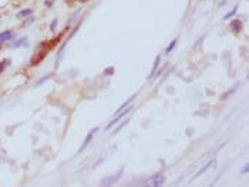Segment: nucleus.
Here are the masks:
<instances>
[{
  "mask_svg": "<svg viewBox=\"0 0 249 187\" xmlns=\"http://www.w3.org/2000/svg\"><path fill=\"white\" fill-rule=\"evenodd\" d=\"M123 170H125V168H121V169L118 170V173H116V174H113V176H109V177H105V179H102V180H101V186L109 187V186L115 184V183L118 182L119 179H121L122 174H123Z\"/></svg>",
  "mask_w": 249,
  "mask_h": 187,
  "instance_id": "f257e3e1",
  "label": "nucleus"
},
{
  "mask_svg": "<svg viewBox=\"0 0 249 187\" xmlns=\"http://www.w3.org/2000/svg\"><path fill=\"white\" fill-rule=\"evenodd\" d=\"M132 109H133V106H130V105H129L127 108H125V109L122 110L121 113H118V114H116V117H115V119H113V120H111V122L108 123V124H106V127H105V129H106V130H111V129H112V126H115L116 123H119V122H121V120L123 119V117H125V116H126V114H127L129 112H130Z\"/></svg>",
  "mask_w": 249,
  "mask_h": 187,
  "instance_id": "f03ea898",
  "label": "nucleus"
},
{
  "mask_svg": "<svg viewBox=\"0 0 249 187\" xmlns=\"http://www.w3.org/2000/svg\"><path fill=\"white\" fill-rule=\"evenodd\" d=\"M97 131H98V127H94V129H92L91 131L88 133V134H87L86 140L83 141L81 147H80V149H79V154H80V152H83V151L86 149L87 147H88V144H90V143H91V141H92V138H94V135H95V133H97Z\"/></svg>",
  "mask_w": 249,
  "mask_h": 187,
  "instance_id": "7ed1b4c3",
  "label": "nucleus"
},
{
  "mask_svg": "<svg viewBox=\"0 0 249 187\" xmlns=\"http://www.w3.org/2000/svg\"><path fill=\"white\" fill-rule=\"evenodd\" d=\"M150 182L154 187H161L165 183V177L163 176V174H154V176H151L148 180H146V183Z\"/></svg>",
  "mask_w": 249,
  "mask_h": 187,
  "instance_id": "20e7f679",
  "label": "nucleus"
},
{
  "mask_svg": "<svg viewBox=\"0 0 249 187\" xmlns=\"http://www.w3.org/2000/svg\"><path fill=\"white\" fill-rule=\"evenodd\" d=\"M67 43H69V42L65 41V42H63V43L60 45V48L58 49V52H56V64H55L56 68H58L59 64H60V62H62V59H63V55H65L63 52H65V48L67 46Z\"/></svg>",
  "mask_w": 249,
  "mask_h": 187,
  "instance_id": "39448f33",
  "label": "nucleus"
},
{
  "mask_svg": "<svg viewBox=\"0 0 249 187\" xmlns=\"http://www.w3.org/2000/svg\"><path fill=\"white\" fill-rule=\"evenodd\" d=\"M16 38V34L14 32H11V31H3V32H0V45L2 43H4V42H8V41H13V39Z\"/></svg>",
  "mask_w": 249,
  "mask_h": 187,
  "instance_id": "423d86ee",
  "label": "nucleus"
},
{
  "mask_svg": "<svg viewBox=\"0 0 249 187\" xmlns=\"http://www.w3.org/2000/svg\"><path fill=\"white\" fill-rule=\"evenodd\" d=\"M28 46V41H27V38H20V39H17V41H13L11 43H8V48L10 49H17V48H20V46Z\"/></svg>",
  "mask_w": 249,
  "mask_h": 187,
  "instance_id": "0eeeda50",
  "label": "nucleus"
},
{
  "mask_svg": "<svg viewBox=\"0 0 249 187\" xmlns=\"http://www.w3.org/2000/svg\"><path fill=\"white\" fill-rule=\"evenodd\" d=\"M160 62H161V55H157V57H155V60H154L153 70H151V73H150V75H148V80H151L153 77H155V71H157L158 67H160Z\"/></svg>",
  "mask_w": 249,
  "mask_h": 187,
  "instance_id": "6e6552de",
  "label": "nucleus"
},
{
  "mask_svg": "<svg viewBox=\"0 0 249 187\" xmlns=\"http://www.w3.org/2000/svg\"><path fill=\"white\" fill-rule=\"evenodd\" d=\"M231 28H232V31L235 32V34H239V32L242 31V23L239 20L234 18L232 21H231Z\"/></svg>",
  "mask_w": 249,
  "mask_h": 187,
  "instance_id": "1a4fd4ad",
  "label": "nucleus"
},
{
  "mask_svg": "<svg viewBox=\"0 0 249 187\" xmlns=\"http://www.w3.org/2000/svg\"><path fill=\"white\" fill-rule=\"evenodd\" d=\"M136 96H137V94H134V95H132V96H130V98H129V99H127V101H126V102H123V104H122V105H121V106H119V109H118V110H116V112H115V114H118V113H121V112H122V110H123V109H125V108H127V106H129V105H130V104H132V102H133V101H134V98H136Z\"/></svg>",
  "mask_w": 249,
  "mask_h": 187,
  "instance_id": "9d476101",
  "label": "nucleus"
},
{
  "mask_svg": "<svg viewBox=\"0 0 249 187\" xmlns=\"http://www.w3.org/2000/svg\"><path fill=\"white\" fill-rule=\"evenodd\" d=\"M34 13V10H32V8H25V10H21V11H18V13H17V18H24V17H28V16H31V14Z\"/></svg>",
  "mask_w": 249,
  "mask_h": 187,
  "instance_id": "9b49d317",
  "label": "nucleus"
},
{
  "mask_svg": "<svg viewBox=\"0 0 249 187\" xmlns=\"http://www.w3.org/2000/svg\"><path fill=\"white\" fill-rule=\"evenodd\" d=\"M213 164H214V161H210V162H207V164H206L205 165V166H203L202 169H199V170H197L196 172V173H195V176H193V179H196V177H199L200 176V174H202V173H205V172L206 170H207V169L210 168V166H211V165Z\"/></svg>",
  "mask_w": 249,
  "mask_h": 187,
  "instance_id": "f8f14e48",
  "label": "nucleus"
},
{
  "mask_svg": "<svg viewBox=\"0 0 249 187\" xmlns=\"http://www.w3.org/2000/svg\"><path fill=\"white\" fill-rule=\"evenodd\" d=\"M176 43H178V38H176V39H174V41L171 42V43H169V45H168V46H167V49H165V55H168V53H171V52H172L174 49H175Z\"/></svg>",
  "mask_w": 249,
  "mask_h": 187,
  "instance_id": "ddd939ff",
  "label": "nucleus"
},
{
  "mask_svg": "<svg viewBox=\"0 0 249 187\" xmlns=\"http://www.w3.org/2000/svg\"><path fill=\"white\" fill-rule=\"evenodd\" d=\"M129 122H130V119H126V120H125V122H123V123H121V124H119V126H118V127H116V129H115V130H113V131H112V135H115V134H118V133H119V131H121V130H122V129H123V127H125V126H126V124H127V123H129Z\"/></svg>",
  "mask_w": 249,
  "mask_h": 187,
  "instance_id": "4468645a",
  "label": "nucleus"
},
{
  "mask_svg": "<svg viewBox=\"0 0 249 187\" xmlns=\"http://www.w3.org/2000/svg\"><path fill=\"white\" fill-rule=\"evenodd\" d=\"M236 11H238V6H235V7H234L232 10L230 11V13H227L226 16H224V18H223V20H230V18H232V17L236 14Z\"/></svg>",
  "mask_w": 249,
  "mask_h": 187,
  "instance_id": "2eb2a0df",
  "label": "nucleus"
},
{
  "mask_svg": "<svg viewBox=\"0 0 249 187\" xmlns=\"http://www.w3.org/2000/svg\"><path fill=\"white\" fill-rule=\"evenodd\" d=\"M11 63V60L10 59H4V60H2L0 62V73H3V71L6 70V67H7L8 64Z\"/></svg>",
  "mask_w": 249,
  "mask_h": 187,
  "instance_id": "dca6fc26",
  "label": "nucleus"
},
{
  "mask_svg": "<svg viewBox=\"0 0 249 187\" xmlns=\"http://www.w3.org/2000/svg\"><path fill=\"white\" fill-rule=\"evenodd\" d=\"M50 77H52V74H48V75H45V77H42V78H39V80H38L37 81V84H35V85H37V87H41L42 85V84H44L45 83V81H48V80H49V78Z\"/></svg>",
  "mask_w": 249,
  "mask_h": 187,
  "instance_id": "f3484780",
  "label": "nucleus"
},
{
  "mask_svg": "<svg viewBox=\"0 0 249 187\" xmlns=\"http://www.w3.org/2000/svg\"><path fill=\"white\" fill-rule=\"evenodd\" d=\"M113 73H115V68H113V67H106V68L104 70V74L108 75V77H109V75H112Z\"/></svg>",
  "mask_w": 249,
  "mask_h": 187,
  "instance_id": "a211bd4d",
  "label": "nucleus"
},
{
  "mask_svg": "<svg viewBox=\"0 0 249 187\" xmlns=\"http://www.w3.org/2000/svg\"><path fill=\"white\" fill-rule=\"evenodd\" d=\"M238 85H239V84H236V85H235V87H234V88H231V89H230V91H228V92H227V94H226V95H223V98H224V99H226V98H227V96H230V95H232V94H234V92H235V91H236V89H238Z\"/></svg>",
  "mask_w": 249,
  "mask_h": 187,
  "instance_id": "6ab92c4d",
  "label": "nucleus"
},
{
  "mask_svg": "<svg viewBox=\"0 0 249 187\" xmlns=\"http://www.w3.org/2000/svg\"><path fill=\"white\" fill-rule=\"evenodd\" d=\"M56 27H58V20H53L52 23H50V27H49V29H50V32H55V29H56Z\"/></svg>",
  "mask_w": 249,
  "mask_h": 187,
  "instance_id": "aec40b11",
  "label": "nucleus"
},
{
  "mask_svg": "<svg viewBox=\"0 0 249 187\" xmlns=\"http://www.w3.org/2000/svg\"><path fill=\"white\" fill-rule=\"evenodd\" d=\"M34 18H31V17H29V18H27L25 21H24V23H23V27H27V25H29V24H32V23H34Z\"/></svg>",
  "mask_w": 249,
  "mask_h": 187,
  "instance_id": "412c9836",
  "label": "nucleus"
},
{
  "mask_svg": "<svg viewBox=\"0 0 249 187\" xmlns=\"http://www.w3.org/2000/svg\"><path fill=\"white\" fill-rule=\"evenodd\" d=\"M248 170H249V165L246 164V165H245L244 168L241 169V173H242V174H244V173H248Z\"/></svg>",
  "mask_w": 249,
  "mask_h": 187,
  "instance_id": "4be33fe9",
  "label": "nucleus"
},
{
  "mask_svg": "<svg viewBox=\"0 0 249 187\" xmlns=\"http://www.w3.org/2000/svg\"><path fill=\"white\" fill-rule=\"evenodd\" d=\"M52 3H53V0H46V2H45V6H46V7H50Z\"/></svg>",
  "mask_w": 249,
  "mask_h": 187,
  "instance_id": "5701e85b",
  "label": "nucleus"
},
{
  "mask_svg": "<svg viewBox=\"0 0 249 187\" xmlns=\"http://www.w3.org/2000/svg\"><path fill=\"white\" fill-rule=\"evenodd\" d=\"M227 2H228V0H221V2H220V4H218V6H220V7H223L224 4H227Z\"/></svg>",
  "mask_w": 249,
  "mask_h": 187,
  "instance_id": "b1692460",
  "label": "nucleus"
},
{
  "mask_svg": "<svg viewBox=\"0 0 249 187\" xmlns=\"http://www.w3.org/2000/svg\"><path fill=\"white\" fill-rule=\"evenodd\" d=\"M70 2H76V3H84V2H87V0H70Z\"/></svg>",
  "mask_w": 249,
  "mask_h": 187,
  "instance_id": "393cba45",
  "label": "nucleus"
}]
</instances>
